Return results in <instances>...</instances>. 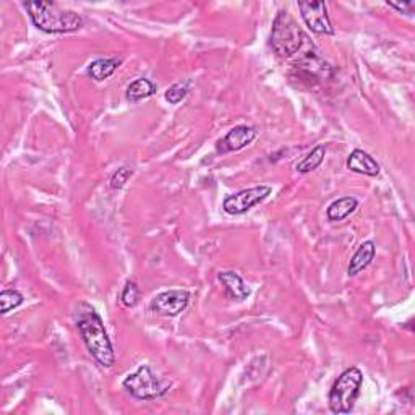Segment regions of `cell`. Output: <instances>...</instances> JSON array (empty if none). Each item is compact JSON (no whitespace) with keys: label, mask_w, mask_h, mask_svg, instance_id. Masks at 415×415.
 Wrapping results in <instances>:
<instances>
[{"label":"cell","mask_w":415,"mask_h":415,"mask_svg":"<svg viewBox=\"0 0 415 415\" xmlns=\"http://www.w3.org/2000/svg\"><path fill=\"white\" fill-rule=\"evenodd\" d=\"M76 328L81 336L83 342L96 360V364L103 369H111L116 364V352L112 347L108 331L104 328L103 318L99 317L96 308L86 302H81L76 308Z\"/></svg>","instance_id":"1"},{"label":"cell","mask_w":415,"mask_h":415,"mask_svg":"<svg viewBox=\"0 0 415 415\" xmlns=\"http://www.w3.org/2000/svg\"><path fill=\"white\" fill-rule=\"evenodd\" d=\"M25 9L28 10L34 26L47 34L73 33L83 26L81 15L58 7L57 4L28 2L25 4Z\"/></svg>","instance_id":"2"},{"label":"cell","mask_w":415,"mask_h":415,"mask_svg":"<svg viewBox=\"0 0 415 415\" xmlns=\"http://www.w3.org/2000/svg\"><path fill=\"white\" fill-rule=\"evenodd\" d=\"M307 36L299 28L297 21L292 19V15L287 10H281L276 15L275 23L271 29V47L277 56L282 58H289L297 54L304 46Z\"/></svg>","instance_id":"3"},{"label":"cell","mask_w":415,"mask_h":415,"mask_svg":"<svg viewBox=\"0 0 415 415\" xmlns=\"http://www.w3.org/2000/svg\"><path fill=\"white\" fill-rule=\"evenodd\" d=\"M364 373L357 367H351L341 373L329 391L328 404L333 414H349L355 406V401L360 394Z\"/></svg>","instance_id":"4"},{"label":"cell","mask_w":415,"mask_h":415,"mask_svg":"<svg viewBox=\"0 0 415 415\" xmlns=\"http://www.w3.org/2000/svg\"><path fill=\"white\" fill-rule=\"evenodd\" d=\"M122 386L125 388L135 399L153 401L168 394L172 383L169 379L156 375V373L151 370V367L141 365L138 370L123 379Z\"/></svg>","instance_id":"5"},{"label":"cell","mask_w":415,"mask_h":415,"mask_svg":"<svg viewBox=\"0 0 415 415\" xmlns=\"http://www.w3.org/2000/svg\"><path fill=\"white\" fill-rule=\"evenodd\" d=\"M272 192V188L270 185H258L252 188L240 190L234 195H229V197L222 201V210L230 216H239L244 215V212L250 211L253 206H257L270 197Z\"/></svg>","instance_id":"6"},{"label":"cell","mask_w":415,"mask_h":415,"mask_svg":"<svg viewBox=\"0 0 415 415\" xmlns=\"http://www.w3.org/2000/svg\"><path fill=\"white\" fill-rule=\"evenodd\" d=\"M299 10L302 20L312 33L333 36L334 28L331 25L328 7L324 2H299Z\"/></svg>","instance_id":"7"},{"label":"cell","mask_w":415,"mask_h":415,"mask_svg":"<svg viewBox=\"0 0 415 415\" xmlns=\"http://www.w3.org/2000/svg\"><path fill=\"white\" fill-rule=\"evenodd\" d=\"M188 304H190L188 290L172 289L158 294L151 302V308L153 312H156L163 317H177L185 310Z\"/></svg>","instance_id":"8"},{"label":"cell","mask_w":415,"mask_h":415,"mask_svg":"<svg viewBox=\"0 0 415 415\" xmlns=\"http://www.w3.org/2000/svg\"><path fill=\"white\" fill-rule=\"evenodd\" d=\"M258 130L255 127L248 125H237L230 132L224 136V138L219 141L217 150L221 153H232V151H240L244 150L245 146H248L252 141L257 138Z\"/></svg>","instance_id":"9"},{"label":"cell","mask_w":415,"mask_h":415,"mask_svg":"<svg viewBox=\"0 0 415 415\" xmlns=\"http://www.w3.org/2000/svg\"><path fill=\"white\" fill-rule=\"evenodd\" d=\"M346 164L349 170L369 177H376L379 174V170H381L376 159L370 156L369 153H365L364 150H354L349 154Z\"/></svg>","instance_id":"10"},{"label":"cell","mask_w":415,"mask_h":415,"mask_svg":"<svg viewBox=\"0 0 415 415\" xmlns=\"http://www.w3.org/2000/svg\"><path fill=\"white\" fill-rule=\"evenodd\" d=\"M375 255H376L375 242H372V240L364 242V244L357 248V252L354 253V257L351 258V263H349L347 266V275L354 277V276H357L359 272L369 268L373 262V258H375Z\"/></svg>","instance_id":"11"},{"label":"cell","mask_w":415,"mask_h":415,"mask_svg":"<svg viewBox=\"0 0 415 415\" xmlns=\"http://www.w3.org/2000/svg\"><path fill=\"white\" fill-rule=\"evenodd\" d=\"M219 281L224 284L229 297H232L235 300H245L247 297H250L252 289L247 286L245 281L242 280L235 271L219 272Z\"/></svg>","instance_id":"12"},{"label":"cell","mask_w":415,"mask_h":415,"mask_svg":"<svg viewBox=\"0 0 415 415\" xmlns=\"http://www.w3.org/2000/svg\"><path fill=\"white\" fill-rule=\"evenodd\" d=\"M359 206V200L354 198V197H342L339 200L333 201L328 206V211H326V216L331 222H336V221H344V219L349 217L352 215V212L357 210Z\"/></svg>","instance_id":"13"},{"label":"cell","mask_w":415,"mask_h":415,"mask_svg":"<svg viewBox=\"0 0 415 415\" xmlns=\"http://www.w3.org/2000/svg\"><path fill=\"white\" fill-rule=\"evenodd\" d=\"M122 58H96L88 67V75L94 81H104L114 75L116 70L121 67Z\"/></svg>","instance_id":"14"},{"label":"cell","mask_w":415,"mask_h":415,"mask_svg":"<svg viewBox=\"0 0 415 415\" xmlns=\"http://www.w3.org/2000/svg\"><path fill=\"white\" fill-rule=\"evenodd\" d=\"M154 93H156V85L151 80L136 78L127 88V99L130 103H138V101L151 98Z\"/></svg>","instance_id":"15"},{"label":"cell","mask_w":415,"mask_h":415,"mask_svg":"<svg viewBox=\"0 0 415 415\" xmlns=\"http://www.w3.org/2000/svg\"><path fill=\"white\" fill-rule=\"evenodd\" d=\"M324 156H326V146L318 145V146L313 148V150L308 153L307 156L302 159V161L297 163L295 169H297V172H300V174H308V172H313L323 164Z\"/></svg>","instance_id":"16"},{"label":"cell","mask_w":415,"mask_h":415,"mask_svg":"<svg viewBox=\"0 0 415 415\" xmlns=\"http://www.w3.org/2000/svg\"><path fill=\"white\" fill-rule=\"evenodd\" d=\"M23 302H25V297H23V294L19 292V290L15 289H7V290H2V294H0V312L4 313V315H7L11 310H16Z\"/></svg>","instance_id":"17"},{"label":"cell","mask_w":415,"mask_h":415,"mask_svg":"<svg viewBox=\"0 0 415 415\" xmlns=\"http://www.w3.org/2000/svg\"><path fill=\"white\" fill-rule=\"evenodd\" d=\"M121 300H122L123 307H127V308H133L136 304H138L140 287L136 286L135 281H127L125 282V287H123V290H122Z\"/></svg>","instance_id":"18"},{"label":"cell","mask_w":415,"mask_h":415,"mask_svg":"<svg viewBox=\"0 0 415 415\" xmlns=\"http://www.w3.org/2000/svg\"><path fill=\"white\" fill-rule=\"evenodd\" d=\"M188 86H190L188 81L175 83V85H172L164 94L165 101H168L169 104H179L180 101L185 99V96L188 94Z\"/></svg>","instance_id":"19"},{"label":"cell","mask_w":415,"mask_h":415,"mask_svg":"<svg viewBox=\"0 0 415 415\" xmlns=\"http://www.w3.org/2000/svg\"><path fill=\"white\" fill-rule=\"evenodd\" d=\"M132 169L130 168H121L114 172V175H112L111 179V188L112 190H121L123 188V185L128 182L130 177H132Z\"/></svg>","instance_id":"20"},{"label":"cell","mask_w":415,"mask_h":415,"mask_svg":"<svg viewBox=\"0 0 415 415\" xmlns=\"http://www.w3.org/2000/svg\"><path fill=\"white\" fill-rule=\"evenodd\" d=\"M388 5H389L391 9L401 11V14H407V15H412L414 14V9H415V4L414 2H402V4L388 2Z\"/></svg>","instance_id":"21"}]
</instances>
